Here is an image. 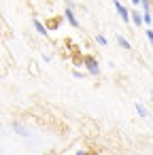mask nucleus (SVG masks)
<instances>
[{
  "label": "nucleus",
  "instance_id": "obj_1",
  "mask_svg": "<svg viewBox=\"0 0 153 155\" xmlns=\"http://www.w3.org/2000/svg\"><path fill=\"white\" fill-rule=\"evenodd\" d=\"M113 7L117 9V13H119V17L125 21V24H130V19H132V13H128V9L119 2V0H113Z\"/></svg>",
  "mask_w": 153,
  "mask_h": 155
},
{
  "label": "nucleus",
  "instance_id": "obj_2",
  "mask_svg": "<svg viewBox=\"0 0 153 155\" xmlns=\"http://www.w3.org/2000/svg\"><path fill=\"white\" fill-rule=\"evenodd\" d=\"M85 66H87V72H89V74H94V77L100 74V66H98V62H96L94 58H87V60H85Z\"/></svg>",
  "mask_w": 153,
  "mask_h": 155
},
{
  "label": "nucleus",
  "instance_id": "obj_3",
  "mask_svg": "<svg viewBox=\"0 0 153 155\" xmlns=\"http://www.w3.org/2000/svg\"><path fill=\"white\" fill-rule=\"evenodd\" d=\"M64 17L68 19V24H70L72 28H79V19L75 17V11H72V9H66V11H64Z\"/></svg>",
  "mask_w": 153,
  "mask_h": 155
},
{
  "label": "nucleus",
  "instance_id": "obj_4",
  "mask_svg": "<svg viewBox=\"0 0 153 155\" xmlns=\"http://www.w3.org/2000/svg\"><path fill=\"white\" fill-rule=\"evenodd\" d=\"M132 13V24L134 26H142L145 21H142V13H138V11H130Z\"/></svg>",
  "mask_w": 153,
  "mask_h": 155
},
{
  "label": "nucleus",
  "instance_id": "obj_5",
  "mask_svg": "<svg viewBox=\"0 0 153 155\" xmlns=\"http://www.w3.org/2000/svg\"><path fill=\"white\" fill-rule=\"evenodd\" d=\"M134 106H136V110H138V115H140L142 119H147V117H149V110H147V108H145V106H142L140 102H136Z\"/></svg>",
  "mask_w": 153,
  "mask_h": 155
},
{
  "label": "nucleus",
  "instance_id": "obj_6",
  "mask_svg": "<svg viewBox=\"0 0 153 155\" xmlns=\"http://www.w3.org/2000/svg\"><path fill=\"white\" fill-rule=\"evenodd\" d=\"M34 28H36V32H38V34H45V36H47V28H45L38 19H34Z\"/></svg>",
  "mask_w": 153,
  "mask_h": 155
},
{
  "label": "nucleus",
  "instance_id": "obj_7",
  "mask_svg": "<svg viewBox=\"0 0 153 155\" xmlns=\"http://www.w3.org/2000/svg\"><path fill=\"white\" fill-rule=\"evenodd\" d=\"M117 43H119L123 49H130V41H128L125 36H121V34H119V36H117Z\"/></svg>",
  "mask_w": 153,
  "mask_h": 155
},
{
  "label": "nucleus",
  "instance_id": "obj_8",
  "mask_svg": "<svg viewBox=\"0 0 153 155\" xmlns=\"http://www.w3.org/2000/svg\"><path fill=\"white\" fill-rule=\"evenodd\" d=\"M13 130H17V134H19V136H28L26 127H24V125H19V123H13Z\"/></svg>",
  "mask_w": 153,
  "mask_h": 155
},
{
  "label": "nucleus",
  "instance_id": "obj_9",
  "mask_svg": "<svg viewBox=\"0 0 153 155\" xmlns=\"http://www.w3.org/2000/svg\"><path fill=\"white\" fill-rule=\"evenodd\" d=\"M96 43H98V45H102V47H106V38H104L102 34H98V36H96Z\"/></svg>",
  "mask_w": 153,
  "mask_h": 155
},
{
  "label": "nucleus",
  "instance_id": "obj_10",
  "mask_svg": "<svg viewBox=\"0 0 153 155\" xmlns=\"http://www.w3.org/2000/svg\"><path fill=\"white\" fill-rule=\"evenodd\" d=\"M72 74H75L77 79H83V72H79V70H72Z\"/></svg>",
  "mask_w": 153,
  "mask_h": 155
},
{
  "label": "nucleus",
  "instance_id": "obj_11",
  "mask_svg": "<svg viewBox=\"0 0 153 155\" xmlns=\"http://www.w3.org/2000/svg\"><path fill=\"white\" fill-rule=\"evenodd\" d=\"M75 155H87V153H85V151H83V149H79V151H77V153H75Z\"/></svg>",
  "mask_w": 153,
  "mask_h": 155
},
{
  "label": "nucleus",
  "instance_id": "obj_12",
  "mask_svg": "<svg viewBox=\"0 0 153 155\" xmlns=\"http://www.w3.org/2000/svg\"><path fill=\"white\" fill-rule=\"evenodd\" d=\"M132 2H134V5H140V0H132Z\"/></svg>",
  "mask_w": 153,
  "mask_h": 155
},
{
  "label": "nucleus",
  "instance_id": "obj_13",
  "mask_svg": "<svg viewBox=\"0 0 153 155\" xmlns=\"http://www.w3.org/2000/svg\"><path fill=\"white\" fill-rule=\"evenodd\" d=\"M151 100H153V94H151Z\"/></svg>",
  "mask_w": 153,
  "mask_h": 155
}]
</instances>
